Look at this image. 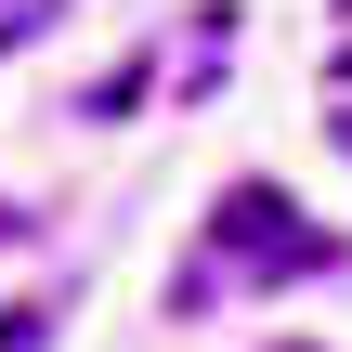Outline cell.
Here are the masks:
<instances>
[{
  "label": "cell",
  "instance_id": "1",
  "mask_svg": "<svg viewBox=\"0 0 352 352\" xmlns=\"http://www.w3.org/2000/svg\"><path fill=\"white\" fill-rule=\"evenodd\" d=\"M209 248H222V261H248V274H327V261H340V235H314L274 183H235V196L209 209Z\"/></svg>",
  "mask_w": 352,
  "mask_h": 352
},
{
  "label": "cell",
  "instance_id": "2",
  "mask_svg": "<svg viewBox=\"0 0 352 352\" xmlns=\"http://www.w3.org/2000/svg\"><path fill=\"white\" fill-rule=\"evenodd\" d=\"M144 78H157V65H144V52H118V65L78 91V118H131V104H144Z\"/></svg>",
  "mask_w": 352,
  "mask_h": 352
},
{
  "label": "cell",
  "instance_id": "3",
  "mask_svg": "<svg viewBox=\"0 0 352 352\" xmlns=\"http://www.w3.org/2000/svg\"><path fill=\"white\" fill-rule=\"evenodd\" d=\"M52 340V300H13V314H0V352H39Z\"/></svg>",
  "mask_w": 352,
  "mask_h": 352
},
{
  "label": "cell",
  "instance_id": "4",
  "mask_svg": "<svg viewBox=\"0 0 352 352\" xmlns=\"http://www.w3.org/2000/svg\"><path fill=\"white\" fill-rule=\"evenodd\" d=\"M340 144H352V104H340Z\"/></svg>",
  "mask_w": 352,
  "mask_h": 352
}]
</instances>
